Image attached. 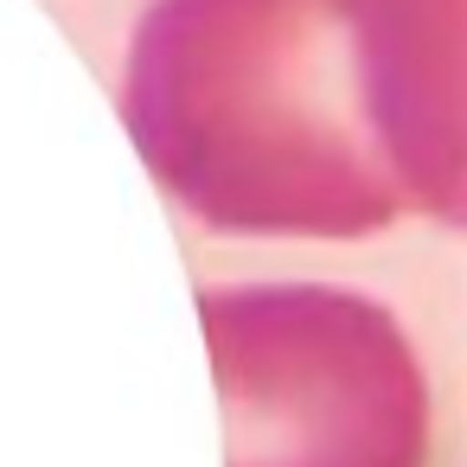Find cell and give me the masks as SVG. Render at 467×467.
<instances>
[]
</instances>
